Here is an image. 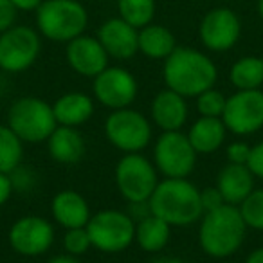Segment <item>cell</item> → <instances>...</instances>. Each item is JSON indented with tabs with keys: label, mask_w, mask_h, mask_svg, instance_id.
Masks as SVG:
<instances>
[{
	"label": "cell",
	"mask_w": 263,
	"mask_h": 263,
	"mask_svg": "<svg viewBox=\"0 0 263 263\" xmlns=\"http://www.w3.org/2000/svg\"><path fill=\"white\" fill-rule=\"evenodd\" d=\"M52 112H54L56 123L60 126H72L80 128L96 112V103L94 98L80 90L65 92L60 96L54 103H52Z\"/></svg>",
	"instance_id": "cell-21"
},
{
	"label": "cell",
	"mask_w": 263,
	"mask_h": 263,
	"mask_svg": "<svg viewBox=\"0 0 263 263\" xmlns=\"http://www.w3.org/2000/svg\"><path fill=\"white\" fill-rule=\"evenodd\" d=\"M258 15L263 20V0H258Z\"/></svg>",
	"instance_id": "cell-40"
},
{
	"label": "cell",
	"mask_w": 263,
	"mask_h": 263,
	"mask_svg": "<svg viewBox=\"0 0 263 263\" xmlns=\"http://www.w3.org/2000/svg\"><path fill=\"white\" fill-rule=\"evenodd\" d=\"M247 226L236 205L223 204L202 215L198 222V245L208 256L223 259L236 254L245 241Z\"/></svg>",
	"instance_id": "cell-2"
},
{
	"label": "cell",
	"mask_w": 263,
	"mask_h": 263,
	"mask_svg": "<svg viewBox=\"0 0 263 263\" xmlns=\"http://www.w3.org/2000/svg\"><path fill=\"white\" fill-rule=\"evenodd\" d=\"M150 263H186V261H182L180 258H175V256H161V258L152 259Z\"/></svg>",
	"instance_id": "cell-39"
},
{
	"label": "cell",
	"mask_w": 263,
	"mask_h": 263,
	"mask_svg": "<svg viewBox=\"0 0 263 263\" xmlns=\"http://www.w3.org/2000/svg\"><path fill=\"white\" fill-rule=\"evenodd\" d=\"M13 191H15V184H13L11 173L0 172V208H4V205L8 204Z\"/></svg>",
	"instance_id": "cell-35"
},
{
	"label": "cell",
	"mask_w": 263,
	"mask_h": 263,
	"mask_svg": "<svg viewBox=\"0 0 263 263\" xmlns=\"http://www.w3.org/2000/svg\"><path fill=\"white\" fill-rule=\"evenodd\" d=\"M56 231L52 222L38 215H26L11 223L8 233L9 247L20 256L36 258L52 247Z\"/></svg>",
	"instance_id": "cell-11"
},
{
	"label": "cell",
	"mask_w": 263,
	"mask_h": 263,
	"mask_svg": "<svg viewBox=\"0 0 263 263\" xmlns=\"http://www.w3.org/2000/svg\"><path fill=\"white\" fill-rule=\"evenodd\" d=\"M190 108H187V98L177 94L172 88L157 92L150 105V121L161 132H179L184 128Z\"/></svg>",
	"instance_id": "cell-17"
},
{
	"label": "cell",
	"mask_w": 263,
	"mask_h": 263,
	"mask_svg": "<svg viewBox=\"0 0 263 263\" xmlns=\"http://www.w3.org/2000/svg\"><path fill=\"white\" fill-rule=\"evenodd\" d=\"M245 263H263V247H256L245 258Z\"/></svg>",
	"instance_id": "cell-37"
},
{
	"label": "cell",
	"mask_w": 263,
	"mask_h": 263,
	"mask_svg": "<svg viewBox=\"0 0 263 263\" xmlns=\"http://www.w3.org/2000/svg\"><path fill=\"white\" fill-rule=\"evenodd\" d=\"M222 2H231V0H222Z\"/></svg>",
	"instance_id": "cell-41"
},
{
	"label": "cell",
	"mask_w": 263,
	"mask_h": 263,
	"mask_svg": "<svg viewBox=\"0 0 263 263\" xmlns=\"http://www.w3.org/2000/svg\"><path fill=\"white\" fill-rule=\"evenodd\" d=\"M150 211L172 227H187L204 215L200 190L190 179H162L148 200Z\"/></svg>",
	"instance_id": "cell-3"
},
{
	"label": "cell",
	"mask_w": 263,
	"mask_h": 263,
	"mask_svg": "<svg viewBox=\"0 0 263 263\" xmlns=\"http://www.w3.org/2000/svg\"><path fill=\"white\" fill-rule=\"evenodd\" d=\"M24 159V143L8 126L0 124V172L13 173Z\"/></svg>",
	"instance_id": "cell-26"
},
{
	"label": "cell",
	"mask_w": 263,
	"mask_h": 263,
	"mask_svg": "<svg viewBox=\"0 0 263 263\" xmlns=\"http://www.w3.org/2000/svg\"><path fill=\"white\" fill-rule=\"evenodd\" d=\"M247 229L263 231V187H254L249 197L238 205Z\"/></svg>",
	"instance_id": "cell-28"
},
{
	"label": "cell",
	"mask_w": 263,
	"mask_h": 263,
	"mask_svg": "<svg viewBox=\"0 0 263 263\" xmlns=\"http://www.w3.org/2000/svg\"><path fill=\"white\" fill-rule=\"evenodd\" d=\"M52 220L63 229H76L87 227L92 216L90 204L81 193L74 190H62L51 200Z\"/></svg>",
	"instance_id": "cell-18"
},
{
	"label": "cell",
	"mask_w": 263,
	"mask_h": 263,
	"mask_svg": "<svg viewBox=\"0 0 263 263\" xmlns=\"http://www.w3.org/2000/svg\"><path fill=\"white\" fill-rule=\"evenodd\" d=\"M172 229L173 227L166 220L150 213L136 222V243L141 251L157 254L170 243Z\"/></svg>",
	"instance_id": "cell-23"
},
{
	"label": "cell",
	"mask_w": 263,
	"mask_h": 263,
	"mask_svg": "<svg viewBox=\"0 0 263 263\" xmlns=\"http://www.w3.org/2000/svg\"><path fill=\"white\" fill-rule=\"evenodd\" d=\"M8 126L24 144H38L49 139L58 123L51 103L34 96H24L15 99L9 106Z\"/></svg>",
	"instance_id": "cell-5"
},
{
	"label": "cell",
	"mask_w": 263,
	"mask_h": 263,
	"mask_svg": "<svg viewBox=\"0 0 263 263\" xmlns=\"http://www.w3.org/2000/svg\"><path fill=\"white\" fill-rule=\"evenodd\" d=\"M198 154L191 146L187 134L162 132L154 146V164L164 179H187L195 172Z\"/></svg>",
	"instance_id": "cell-9"
},
{
	"label": "cell",
	"mask_w": 263,
	"mask_h": 263,
	"mask_svg": "<svg viewBox=\"0 0 263 263\" xmlns=\"http://www.w3.org/2000/svg\"><path fill=\"white\" fill-rule=\"evenodd\" d=\"M241 34V22L234 11L215 8L205 13L198 27V36L205 49L213 52H226L236 45Z\"/></svg>",
	"instance_id": "cell-14"
},
{
	"label": "cell",
	"mask_w": 263,
	"mask_h": 263,
	"mask_svg": "<svg viewBox=\"0 0 263 263\" xmlns=\"http://www.w3.org/2000/svg\"><path fill=\"white\" fill-rule=\"evenodd\" d=\"M197 112L204 117H222L226 108L227 98L215 87L208 88L205 92L198 94L197 98Z\"/></svg>",
	"instance_id": "cell-29"
},
{
	"label": "cell",
	"mask_w": 263,
	"mask_h": 263,
	"mask_svg": "<svg viewBox=\"0 0 263 263\" xmlns=\"http://www.w3.org/2000/svg\"><path fill=\"white\" fill-rule=\"evenodd\" d=\"M161 182L154 161L139 154H124L116 166V186L128 204L148 202Z\"/></svg>",
	"instance_id": "cell-8"
},
{
	"label": "cell",
	"mask_w": 263,
	"mask_h": 263,
	"mask_svg": "<svg viewBox=\"0 0 263 263\" xmlns=\"http://www.w3.org/2000/svg\"><path fill=\"white\" fill-rule=\"evenodd\" d=\"M254 179L256 177L252 175V172L245 164L227 162L216 175L215 186L222 193L226 204L238 208L249 197V193L254 190Z\"/></svg>",
	"instance_id": "cell-20"
},
{
	"label": "cell",
	"mask_w": 263,
	"mask_h": 263,
	"mask_svg": "<svg viewBox=\"0 0 263 263\" xmlns=\"http://www.w3.org/2000/svg\"><path fill=\"white\" fill-rule=\"evenodd\" d=\"M92 247L105 254L123 252L136 241V220L119 209H103L87 223Z\"/></svg>",
	"instance_id": "cell-6"
},
{
	"label": "cell",
	"mask_w": 263,
	"mask_h": 263,
	"mask_svg": "<svg viewBox=\"0 0 263 263\" xmlns=\"http://www.w3.org/2000/svg\"><path fill=\"white\" fill-rule=\"evenodd\" d=\"M45 143H47V150L52 161L63 166L78 164L87 152L85 137L81 136L78 128L72 126H60L58 124Z\"/></svg>",
	"instance_id": "cell-19"
},
{
	"label": "cell",
	"mask_w": 263,
	"mask_h": 263,
	"mask_svg": "<svg viewBox=\"0 0 263 263\" xmlns=\"http://www.w3.org/2000/svg\"><path fill=\"white\" fill-rule=\"evenodd\" d=\"M47 263H81L80 258H76V256H70V254H60V256H54V258H51Z\"/></svg>",
	"instance_id": "cell-38"
},
{
	"label": "cell",
	"mask_w": 263,
	"mask_h": 263,
	"mask_svg": "<svg viewBox=\"0 0 263 263\" xmlns=\"http://www.w3.org/2000/svg\"><path fill=\"white\" fill-rule=\"evenodd\" d=\"M96 38L110 58L130 60L139 52V29L124 22L121 16L106 20Z\"/></svg>",
	"instance_id": "cell-16"
},
{
	"label": "cell",
	"mask_w": 263,
	"mask_h": 263,
	"mask_svg": "<svg viewBox=\"0 0 263 263\" xmlns=\"http://www.w3.org/2000/svg\"><path fill=\"white\" fill-rule=\"evenodd\" d=\"M229 80L236 90H256L263 87V58L243 56L229 70Z\"/></svg>",
	"instance_id": "cell-25"
},
{
	"label": "cell",
	"mask_w": 263,
	"mask_h": 263,
	"mask_svg": "<svg viewBox=\"0 0 263 263\" xmlns=\"http://www.w3.org/2000/svg\"><path fill=\"white\" fill-rule=\"evenodd\" d=\"M88 13L78 0H44L36 9V26L42 36L65 42L81 36L87 29Z\"/></svg>",
	"instance_id": "cell-4"
},
{
	"label": "cell",
	"mask_w": 263,
	"mask_h": 263,
	"mask_svg": "<svg viewBox=\"0 0 263 263\" xmlns=\"http://www.w3.org/2000/svg\"><path fill=\"white\" fill-rule=\"evenodd\" d=\"M90 247H92V241L87 233V227L67 229L65 234H63V249H65L67 254L80 258V256L87 254Z\"/></svg>",
	"instance_id": "cell-30"
},
{
	"label": "cell",
	"mask_w": 263,
	"mask_h": 263,
	"mask_svg": "<svg viewBox=\"0 0 263 263\" xmlns=\"http://www.w3.org/2000/svg\"><path fill=\"white\" fill-rule=\"evenodd\" d=\"M42 51L40 34L27 26H13L0 33V69L18 74L34 65Z\"/></svg>",
	"instance_id": "cell-10"
},
{
	"label": "cell",
	"mask_w": 263,
	"mask_h": 263,
	"mask_svg": "<svg viewBox=\"0 0 263 263\" xmlns=\"http://www.w3.org/2000/svg\"><path fill=\"white\" fill-rule=\"evenodd\" d=\"M227 126L222 117L200 116L187 132V139L198 155H211L223 144L227 137Z\"/></svg>",
	"instance_id": "cell-22"
},
{
	"label": "cell",
	"mask_w": 263,
	"mask_h": 263,
	"mask_svg": "<svg viewBox=\"0 0 263 263\" xmlns=\"http://www.w3.org/2000/svg\"><path fill=\"white\" fill-rule=\"evenodd\" d=\"M177 49L175 34L164 26L148 24L139 29V52L150 60H166Z\"/></svg>",
	"instance_id": "cell-24"
},
{
	"label": "cell",
	"mask_w": 263,
	"mask_h": 263,
	"mask_svg": "<svg viewBox=\"0 0 263 263\" xmlns=\"http://www.w3.org/2000/svg\"><path fill=\"white\" fill-rule=\"evenodd\" d=\"M249 155H251V144L243 143V141H234V143L227 144V148H226L227 162H231V164L247 166Z\"/></svg>",
	"instance_id": "cell-31"
},
{
	"label": "cell",
	"mask_w": 263,
	"mask_h": 263,
	"mask_svg": "<svg viewBox=\"0 0 263 263\" xmlns=\"http://www.w3.org/2000/svg\"><path fill=\"white\" fill-rule=\"evenodd\" d=\"M18 9L13 6L11 0H0V33L15 26Z\"/></svg>",
	"instance_id": "cell-32"
},
{
	"label": "cell",
	"mask_w": 263,
	"mask_h": 263,
	"mask_svg": "<svg viewBox=\"0 0 263 263\" xmlns=\"http://www.w3.org/2000/svg\"><path fill=\"white\" fill-rule=\"evenodd\" d=\"M222 121L234 136H251L263 128V90H236L227 98Z\"/></svg>",
	"instance_id": "cell-13"
},
{
	"label": "cell",
	"mask_w": 263,
	"mask_h": 263,
	"mask_svg": "<svg viewBox=\"0 0 263 263\" xmlns=\"http://www.w3.org/2000/svg\"><path fill=\"white\" fill-rule=\"evenodd\" d=\"M92 92L96 101L112 112L134 105L139 94V85L130 70L108 65L103 72L92 78Z\"/></svg>",
	"instance_id": "cell-12"
},
{
	"label": "cell",
	"mask_w": 263,
	"mask_h": 263,
	"mask_svg": "<svg viewBox=\"0 0 263 263\" xmlns=\"http://www.w3.org/2000/svg\"><path fill=\"white\" fill-rule=\"evenodd\" d=\"M11 2L18 11H34L40 8L44 0H11Z\"/></svg>",
	"instance_id": "cell-36"
},
{
	"label": "cell",
	"mask_w": 263,
	"mask_h": 263,
	"mask_svg": "<svg viewBox=\"0 0 263 263\" xmlns=\"http://www.w3.org/2000/svg\"><path fill=\"white\" fill-rule=\"evenodd\" d=\"M162 78L166 88L190 99L215 87L218 70L215 62L202 51L177 45L175 51L164 60Z\"/></svg>",
	"instance_id": "cell-1"
},
{
	"label": "cell",
	"mask_w": 263,
	"mask_h": 263,
	"mask_svg": "<svg viewBox=\"0 0 263 263\" xmlns=\"http://www.w3.org/2000/svg\"><path fill=\"white\" fill-rule=\"evenodd\" d=\"M105 136L108 143L123 154H139L152 143L154 128L143 112L128 106L108 114Z\"/></svg>",
	"instance_id": "cell-7"
},
{
	"label": "cell",
	"mask_w": 263,
	"mask_h": 263,
	"mask_svg": "<svg viewBox=\"0 0 263 263\" xmlns=\"http://www.w3.org/2000/svg\"><path fill=\"white\" fill-rule=\"evenodd\" d=\"M200 200H202V208H204V213L213 211V209H216V208H220V205L226 204V202H223L222 193H220L216 186L200 190Z\"/></svg>",
	"instance_id": "cell-33"
},
{
	"label": "cell",
	"mask_w": 263,
	"mask_h": 263,
	"mask_svg": "<svg viewBox=\"0 0 263 263\" xmlns=\"http://www.w3.org/2000/svg\"><path fill=\"white\" fill-rule=\"evenodd\" d=\"M119 16L136 29L152 24L155 16V0H117Z\"/></svg>",
	"instance_id": "cell-27"
},
{
	"label": "cell",
	"mask_w": 263,
	"mask_h": 263,
	"mask_svg": "<svg viewBox=\"0 0 263 263\" xmlns=\"http://www.w3.org/2000/svg\"><path fill=\"white\" fill-rule=\"evenodd\" d=\"M247 168L251 170L256 179H263V141H259L254 146H251Z\"/></svg>",
	"instance_id": "cell-34"
},
{
	"label": "cell",
	"mask_w": 263,
	"mask_h": 263,
	"mask_svg": "<svg viewBox=\"0 0 263 263\" xmlns=\"http://www.w3.org/2000/svg\"><path fill=\"white\" fill-rule=\"evenodd\" d=\"M65 58L76 74L85 78H96L108 67L110 56L106 54L98 38L81 34L67 44Z\"/></svg>",
	"instance_id": "cell-15"
}]
</instances>
